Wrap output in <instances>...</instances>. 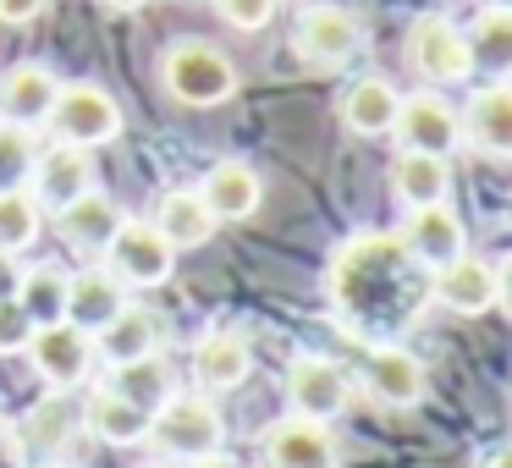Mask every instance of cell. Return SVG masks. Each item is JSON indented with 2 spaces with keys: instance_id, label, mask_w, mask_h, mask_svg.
Wrapping results in <instances>:
<instances>
[{
  "instance_id": "obj_1",
  "label": "cell",
  "mask_w": 512,
  "mask_h": 468,
  "mask_svg": "<svg viewBox=\"0 0 512 468\" xmlns=\"http://www.w3.org/2000/svg\"><path fill=\"white\" fill-rule=\"evenodd\" d=\"M160 83L177 105H193V111H210V105H226L237 94V67L221 45L210 39H177V45L160 56Z\"/></svg>"
},
{
  "instance_id": "obj_2",
  "label": "cell",
  "mask_w": 512,
  "mask_h": 468,
  "mask_svg": "<svg viewBox=\"0 0 512 468\" xmlns=\"http://www.w3.org/2000/svg\"><path fill=\"white\" fill-rule=\"evenodd\" d=\"M149 441H155V452H166L171 463H193V457L221 452L226 424H221V413H215V402L204 397V391L199 397L171 391V397L149 413Z\"/></svg>"
},
{
  "instance_id": "obj_3",
  "label": "cell",
  "mask_w": 512,
  "mask_h": 468,
  "mask_svg": "<svg viewBox=\"0 0 512 468\" xmlns=\"http://www.w3.org/2000/svg\"><path fill=\"white\" fill-rule=\"evenodd\" d=\"M45 127L56 133V144L100 149V144H111V138H122V105H116L100 83H61Z\"/></svg>"
},
{
  "instance_id": "obj_4",
  "label": "cell",
  "mask_w": 512,
  "mask_h": 468,
  "mask_svg": "<svg viewBox=\"0 0 512 468\" xmlns=\"http://www.w3.org/2000/svg\"><path fill=\"white\" fill-rule=\"evenodd\" d=\"M402 61L408 72H419L424 83H463L468 72V45H463V28L441 12H419L408 23V39H402Z\"/></svg>"
},
{
  "instance_id": "obj_5",
  "label": "cell",
  "mask_w": 512,
  "mask_h": 468,
  "mask_svg": "<svg viewBox=\"0 0 512 468\" xmlns=\"http://www.w3.org/2000/svg\"><path fill=\"white\" fill-rule=\"evenodd\" d=\"M292 50H298V61H309V67L336 72L364 50V23H358L347 6H309V12L292 23Z\"/></svg>"
},
{
  "instance_id": "obj_6",
  "label": "cell",
  "mask_w": 512,
  "mask_h": 468,
  "mask_svg": "<svg viewBox=\"0 0 512 468\" xmlns=\"http://www.w3.org/2000/svg\"><path fill=\"white\" fill-rule=\"evenodd\" d=\"M100 254H105V270H111L122 287H160V281L171 276V265H177V248H171L149 221H122Z\"/></svg>"
},
{
  "instance_id": "obj_7",
  "label": "cell",
  "mask_w": 512,
  "mask_h": 468,
  "mask_svg": "<svg viewBox=\"0 0 512 468\" xmlns=\"http://www.w3.org/2000/svg\"><path fill=\"white\" fill-rule=\"evenodd\" d=\"M83 430V408L67 397V391H50V397H39L34 408L23 413V424L12 435L17 446V463H50V457H61L72 441H78Z\"/></svg>"
},
{
  "instance_id": "obj_8",
  "label": "cell",
  "mask_w": 512,
  "mask_h": 468,
  "mask_svg": "<svg viewBox=\"0 0 512 468\" xmlns=\"http://www.w3.org/2000/svg\"><path fill=\"white\" fill-rule=\"evenodd\" d=\"M397 149H419V155H452L463 144V122H457V105L441 100L435 89H419L397 105V122H391Z\"/></svg>"
},
{
  "instance_id": "obj_9",
  "label": "cell",
  "mask_w": 512,
  "mask_h": 468,
  "mask_svg": "<svg viewBox=\"0 0 512 468\" xmlns=\"http://www.w3.org/2000/svg\"><path fill=\"white\" fill-rule=\"evenodd\" d=\"M28 358H34V369L50 380V391H72V386H83L89 369H94V336L78 331V325H67V320L34 325V331H28Z\"/></svg>"
},
{
  "instance_id": "obj_10",
  "label": "cell",
  "mask_w": 512,
  "mask_h": 468,
  "mask_svg": "<svg viewBox=\"0 0 512 468\" xmlns=\"http://www.w3.org/2000/svg\"><path fill=\"white\" fill-rule=\"evenodd\" d=\"M430 298L441 303V309H452V314H485V309H496L501 303V276H507V265H490V259H479V254H457L452 265H441V270H430Z\"/></svg>"
},
{
  "instance_id": "obj_11",
  "label": "cell",
  "mask_w": 512,
  "mask_h": 468,
  "mask_svg": "<svg viewBox=\"0 0 512 468\" xmlns=\"http://www.w3.org/2000/svg\"><path fill=\"white\" fill-rule=\"evenodd\" d=\"M397 243H402V254H408L419 270H441V265H452V259L468 248V237H463L457 210L441 199V204H419V210H408Z\"/></svg>"
},
{
  "instance_id": "obj_12",
  "label": "cell",
  "mask_w": 512,
  "mask_h": 468,
  "mask_svg": "<svg viewBox=\"0 0 512 468\" xmlns=\"http://www.w3.org/2000/svg\"><path fill=\"white\" fill-rule=\"evenodd\" d=\"M259 452H265V468H336L342 463L336 435L320 419H303V413H287L281 424H270Z\"/></svg>"
},
{
  "instance_id": "obj_13",
  "label": "cell",
  "mask_w": 512,
  "mask_h": 468,
  "mask_svg": "<svg viewBox=\"0 0 512 468\" xmlns=\"http://www.w3.org/2000/svg\"><path fill=\"white\" fill-rule=\"evenodd\" d=\"M89 188H94L89 149H72V144L39 149L34 171H28V193H34L39 210H61V204H72L78 193H89Z\"/></svg>"
},
{
  "instance_id": "obj_14",
  "label": "cell",
  "mask_w": 512,
  "mask_h": 468,
  "mask_svg": "<svg viewBox=\"0 0 512 468\" xmlns=\"http://www.w3.org/2000/svg\"><path fill=\"white\" fill-rule=\"evenodd\" d=\"M287 402H292V413L325 424L347 408V375L331 358L303 353V358H292V369H287Z\"/></svg>"
},
{
  "instance_id": "obj_15",
  "label": "cell",
  "mask_w": 512,
  "mask_h": 468,
  "mask_svg": "<svg viewBox=\"0 0 512 468\" xmlns=\"http://www.w3.org/2000/svg\"><path fill=\"white\" fill-rule=\"evenodd\" d=\"M463 138L479 149L485 160H507L512 155V89L507 83H485V89L468 100V111H457Z\"/></svg>"
},
{
  "instance_id": "obj_16",
  "label": "cell",
  "mask_w": 512,
  "mask_h": 468,
  "mask_svg": "<svg viewBox=\"0 0 512 468\" xmlns=\"http://www.w3.org/2000/svg\"><path fill=\"white\" fill-rule=\"evenodd\" d=\"M364 380H369V397L386 402V408H419L424 391H430V375L408 347H375Z\"/></svg>"
},
{
  "instance_id": "obj_17",
  "label": "cell",
  "mask_w": 512,
  "mask_h": 468,
  "mask_svg": "<svg viewBox=\"0 0 512 468\" xmlns=\"http://www.w3.org/2000/svg\"><path fill=\"white\" fill-rule=\"evenodd\" d=\"M160 342H166V320L138 309V303H122V309L94 331V353H100L105 364H127V358L160 353Z\"/></svg>"
},
{
  "instance_id": "obj_18",
  "label": "cell",
  "mask_w": 512,
  "mask_h": 468,
  "mask_svg": "<svg viewBox=\"0 0 512 468\" xmlns=\"http://www.w3.org/2000/svg\"><path fill=\"white\" fill-rule=\"evenodd\" d=\"M61 78L45 67V61H17L6 78H0V116L23 127H45L50 105H56Z\"/></svg>"
},
{
  "instance_id": "obj_19",
  "label": "cell",
  "mask_w": 512,
  "mask_h": 468,
  "mask_svg": "<svg viewBox=\"0 0 512 468\" xmlns=\"http://www.w3.org/2000/svg\"><path fill=\"white\" fill-rule=\"evenodd\" d=\"M199 199L215 221H248L259 210V199H265V182H259V171L248 160H215Z\"/></svg>"
},
{
  "instance_id": "obj_20",
  "label": "cell",
  "mask_w": 512,
  "mask_h": 468,
  "mask_svg": "<svg viewBox=\"0 0 512 468\" xmlns=\"http://www.w3.org/2000/svg\"><path fill=\"white\" fill-rule=\"evenodd\" d=\"M122 221H127L122 204L105 199L100 188L78 193L72 204H61V210H56V232L67 237L72 248H83V254H100V248L116 237V226H122Z\"/></svg>"
},
{
  "instance_id": "obj_21",
  "label": "cell",
  "mask_w": 512,
  "mask_h": 468,
  "mask_svg": "<svg viewBox=\"0 0 512 468\" xmlns=\"http://www.w3.org/2000/svg\"><path fill=\"white\" fill-rule=\"evenodd\" d=\"M248 369H254V353H248V342L237 331H210L193 347V380H199V391H232L248 380Z\"/></svg>"
},
{
  "instance_id": "obj_22",
  "label": "cell",
  "mask_w": 512,
  "mask_h": 468,
  "mask_svg": "<svg viewBox=\"0 0 512 468\" xmlns=\"http://www.w3.org/2000/svg\"><path fill=\"white\" fill-rule=\"evenodd\" d=\"M122 303H127V292L111 270H83V276H67V309H61V320L94 336Z\"/></svg>"
},
{
  "instance_id": "obj_23",
  "label": "cell",
  "mask_w": 512,
  "mask_h": 468,
  "mask_svg": "<svg viewBox=\"0 0 512 468\" xmlns=\"http://www.w3.org/2000/svg\"><path fill=\"white\" fill-rule=\"evenodd\" d=\"M391 193H397L408 210H419V204H441L446 193H452V166H446V155L397 149V160H391Z\"/></svg>"
},
{
  "instance_id": "obj_24",
  "label": "cell",
  "mask_w": 512,
  "mask_h": 468,
  "mask_svg": "<svg viewBox=\"0 0 512 468\" xmlns=\"http://www.w3.org/2000/svg\"><path fill=\"white\" fill-rule=\"evenodd\" d=\"M397 105H402V94L386 78H358L342 94V122L358 138H386L391 122H397Z\"/></svg>"
},
{
  "instance_id": "obj_25",
  "label": "cell",
  "mask_w": 512,
  "mask_h": 468,
  "mask_svg": "<svg viewBox=\"0 0 512 468\" xmlns=\"http://www.w3.org/2000/svg\"><path fill=\"white\" fill-rule=\"evenodd\" d=\"M149 226H155L171 248H199V243H210V237H215V226H221V221L204 210L199 188H177V193L160 199V210H155V221H149Z\"/></svg>"
},
{
  "instance_id": "obj_26",
  "label": "cell",
  "mask_w": 512,
  "mask_h": 468,
  "mask_svg": "<svg viewBox=\"0 0 512 468\" xmlns=\"http://www.w3.org/2000/svg\"><path fill=\"white\" fill-rule=\"evenodd\" d=\"M463 45H468V67L501 78V72L512 67V6H479V17L463 34Z\"/></svg>"
},
{
  "instance_id": "obj_27",
  "label": "cell",
  "mask_w": 512,
  "mask_h": 468,
  "mask_svg": "<svg viewBox=\"0 0 512 468\" xmlns=\"http://www.w3.org/2000/svg\"><path fill=\"white\" fill-rule=\"evenodd\" d=\"M83 424H89V430L100 435L105 446H138V441H149V413L138 408V402L116 397L111 386L89 397V408H83Z\"/></svg>"
},
{
  "instance_id": "obj_28",
  "label": "cell",
  "mask_w": 512,
  "mask_h": 468,
  "mask_svg": "<svg viewBox=\"0 0 512 468\" xmlns=\"http://www.w3.org/2000/svg\"><path fill=\"white\" fill-rule=\"evenodd\" d=\"M111 391H116V397H127V402H138L144 413H155L177 386H171L166 358L144 353V358H127V364H111Z\"/></svg>"
},
{
  "instance_id": "obj_29",
  "label": "cell",
  "mask_w": 512,
  "mask_h": 468,
  "mask_svg": "<svg viewBox=\"0 0 512 468\" xmlns=\"http://www.w3.org/2000/svg\"><path fill=\"white\" fill-rule=\"evenodd\" d=\"M17 303H23V314L34 325L61 320V309H67V270H61V265L23 270V281H17Z\"/></svg>"
},
{
  "instance_id": "obj_30",
  "label": "cell",
  "mask_w": 512,
  "mask_h": 468,
  "mask_svg": "<svg viewBox=\"0 0 512 468\" xmlns=\"http://www.w3.org/2000/svg\"><path fill=\"white\" fill-rule=\"evenodd\" d=\"M39 226H45V210L34 204V193H28V188H6V193H0V248H6V254H17V248L34 243Z\"/></svg>"
},
{
  "instance_id": "obj_31",
  "label": "cell",
  "mask_w": 512,
  "mask_h": 468,
  "mask_svg": "<svg viewBox=\"0 0 512 468\" xmlns=\"http://www.w3.org/2000/svg\"><path fill=\"white\" fill-rule=\"evenodd\" d=\"M34 160H39L34 127L6 122V116H0V193H6V188H28V171H34Z\"/></svg>"
},
{
  "instance_id": "obj_32",
  "label": "cell",
  "mask_w": 512,
  "mask_h": 468,
  "mask_svg": "<svg viewBox=\"0 0 512 468\" xmlns=\"http://www.w3.org/2000/svg\"><path fill=\"white\" fill-rule=\"evenodd\" d=\"M215 12L232 28H243V34H259V28L281 12V0H215Z\"/></svg>"
},
{
  "instance_id": "obj_33",
  "label": "cell",
  "mask_w": 512,
  "mask_h": 468,
  "mask_svg": "<svg viewBox=\"0 0 512 468\" xmlns=\"http://www.w3.org/2000/svg\"><path fill=\"white\" fill-rule=\"evenodd\" d=\"M28 331H34V320L23 314V303H17V298H0V353H23V347H28Z\"/></svg>"
},
{
  "instance_id": "obj_34",
  "label": "cell",
  "mask_w": 512,
  "mask_h": 468,
  "mask_svg": "<svg viewBox=\"0 0 512 468\" xmlns=\"http://www.w3.org/2000/svg\"><path fill=\"white\" fill-rule=\"evenodd\" d=\"M50 0H0V28H28Z\"/></svg>"
},
{
  "instance_id": "obj_35",
  "label": "cell",
  "mask_w": 512,
  "mask_h": 468,
  "mask_svg": "<svg viewBox=\"0 0 512 468\" xmlns=\"http://www.w3.org/2000/svg\"><path fill=\"white\" fill-rule=\"evenodd\" d=\"M17 281H23V265H17V254L0 248V298H17Z\"/></svg>"
},
{
  "instance_id": "obj_36",
  "label": "cell",
  "mask_w": 512,
  "mask_h": 468,
  "mask_svg": "<svg viewBox=\"0 0 512 468\" xmlns=\"http://www.w3.org/2000/svg\"><path fill=\"white\" fill-rule=\"evenodd\" d=\"M479 468H512V452L507 446H490V452L479 457Z\"/></svg>"
},
{
  "instance_id": "obj_37",
  "label": "cell",
  "mask_w": 512,
  "mask_h": 468,
  "mask_svg": "<svg viewBox=\"0 0 512 468\" xmlns=\"http://www.w3.org/2000/svg\"><path fill=\"white\" fill-rule=\"evenodd\" d=\"M188 468H237V463H232V457H221V452H210V457H193Z\"/></svg>"
},
{
  "instance_id": "obj_38",
  "label": "cell",
  "mask_w": 512,
  "mask_h": 468,
  "mask_svg": "<svg viewBox=\"0 0 512 468\" xmlns=\"http://www.w3.org/2000/svg\"><path fill=\"white\" fill-rule=\"evenodd\" d=\"M100 6H111V12H138V6H149V0H100Z\"/></svg>"
},
{
  "instance_id": "obj_39",
  "label": "cell",
  "mask_w": 512,
  "mask_h": 468,
  "mask_svg": "<svg viewBox=\"0 0 512 468\" xmlns=\"http://www.w3.org/2000/svg\"><path fill=\"white\" fill-rule=\"evenodd\" d=\"M34 468H67V463H61V457H50V463H34Z\"/></svg>"
},
{
  "instance_id": "obj_40",
  "label": "cell",
  "mask_w": 512,
  "mask_h": 468,
  "mask_svg": "<svg viewBox=\"0 0 512 468\" xmlns=\"http://www.w3.org/2000/svg\"><path fill=\"white\" fill-rule=\"evenodd\" d=\"M6 430H12V424H6V413H0V441H6Z\"/></svg>"
},
{
  "instance_id": "obj_41",
  "label": "cell",
  "mask_w": 512,
  "mask_h": 468,
  "mask_svg": "<svg viewBox=\"0 0 512 468\" xmlns=\"http://www.w3.org/2000/svg\"><path fill=\"white\" fill-rule=\"evenodd\" d=\"M479 6H512V0H479Z\"/></svg>"
},
{
  "instance_id": "obj_42",
  "label": "cell",
  "mask_w": 512,
  "mask_h": 468,
  "mask_svg": "<svg viewBox=\"0 0 512 468\" xmlns=\"http://www.w3.org/2000/svg\"><path fill=\"white\" fill-rule=\"evenodd\" d=\"M144 468H177V463H171V457H166V463H144Z\"/></svg>"
}]
</instances>
